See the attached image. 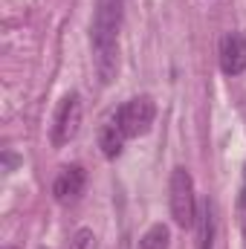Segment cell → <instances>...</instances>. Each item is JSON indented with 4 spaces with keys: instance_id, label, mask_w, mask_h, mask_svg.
Here are the masks:
<instances>
[{
    "instance_id": "6da1fadb",
    "label": "cell",
    "mask_w": 246,
    "mask_h": 249,
    "mask_svg": "<svg viewBox=\"0 0 246 249\" xmlns=\"http://www.w3.org/2000/svg\"><path fill=\"white\" fill-rule=\"evenodd\" d=\"M124 0H96L93 23H90V44L96 72L102 84H110L119 70V29H122Z\"/></svg>"
},
{
    "instance_id": "7a4b0ae2",
    "label": "cell",
    "mask_w": 246,
    "mask_h": 249,
    "mask_svg": "<svg viewBox=\"0 0 246 249\" xmlns=\"http://www.w3.org/2000/svg\"><path fill=\"white\" fill-rule=\"evenodd\" d=\"M197 194H194V180L188 174V168L177 165L171 171V180H168V209H171V217L180 229H191L194 220H197Z\"/></svg>"
},
{
    "instance_id": "3957f363",
    "label": "cell",
    "mask_w": 246,
    "mask_h": 249,
    "mask_svg": "<svg viewBox=\"0 0 246 249\" xmlns=\"http://www.w3.org/2000/svg\"><path fill=\"white\" fill-rule=\"evenodd\" d=\"M78 127H81V99L78 93H67L53 119V145L55 148L70 145L78 136Z\"/></svg>"
},
{
    "instance_id": "277c9868",
    "label": "cell",
    "mask_w": 246,
    "mask_h": 249,
    "mask_svg": "<svg viewBox=\"0 0 246 249\" xmlns=\"http://www.w3.org/2000/svg\"><path fill=\"white\" fill-rule=\"evenodd\" d=\"M116 116L122 122L127 139H133V136H145L151 130L154 116H157V107H154V102L148 96H136V99L124 102L122 107L116 110Z\"/></svg>"
},
{
    "instance_id": "5b68a950",
    "label": "cell",
    "mask_w": 246,
    "mask_h": 249,
    "mask_svg": "<svg viewBox=\"0 0 246 249\" xmlns=\"http://www.w3.org/2000/svg\"><path fill=\"white\" fill-rule=\"evenodd\" d=\"M220 70L226 75H241L246 70V38L241 32H226L220 38Z\"/></svg>"
},
{
    "instance_id": "8992f818",
    "label": "cell",
    "mask_w": 246,
    "mask_h": 249,
    "mask_svg": "<svg viewBox=\"0 0 246 249\" xmlns=\"http://www.w3.org/2000/svg\"><path fill=\"white\" fill-rule=\"evenodd\" d=\"M87 186V174L81 165H64L53 183V194L58 203H75L81 197V191Z\"/></svg>"
},
{
    "instance_id": "52a82bcc",
    "label": "cell",
    "mask_w": 246,
    "mask_h": 249,
    "mask_svg": "<svg viewBox=\"0 0 246 249\" xmlns=\"http://www.w3.org/2000/svg\"><path fill=\"white\" fill-rule=\"evenodd\" d=\"M194 229H197V249H214V238H217V209H214V200L206 197L197 206Z\"/></svg>"
},
{
    "instance_id": "ba28073f",
    "label": "cell",
    "mask_w": 246,
    "mask_h": 249,
    "mask_svg": "<svg viewBox=\"0 0 246 249\" xmlns=\"http://www.w3.org/2000/svg\"><path fill=\"white\" fill-rule=\"evenodd\" d=\"M124 142H127V133H124L119 116L113 113L107 122L102 124V130H99V148H102V154H105L107 160H116V157L122 154Z\"/></svg>"
},
{
    "instance_id": "9c48e42d",
    "label": "cell",
    "mask_w": 246,
    "mask_h": 249,
    "mask_svg": "<svg viewBox=\"0 0 246 249\" xmlns=\"http://www.w3.org/2000/svg\"><path fill=\"white\" fill-rule=\"evenodd\" d=\"M171 244V232L165 223H154L142 238H139V247L136 249H168Z\"/></svg>"
},
{
    "instance_id": "30bf717a",
    "label": "cell",
    "mask_w": 246,
    "mask_h": 249,
    "mask_svg": "<svg viewBox=\"0 0 246 249\" xmlns=\"http://www.w3.org/2000/svg\"><path fill=\"white\" fill-rule=\"evenodd\" d=\"M70 249H96V235H93V229H78L75 235H72V241H70Z\"/></svg>"
},
{
    "instance_id": "8fae6325",
    "label": "cell",
    "mask_w": 246,
    "mask_h": 249,
    "mask_svg": "<svg viewBox=\"0 0 246 249\" xmlns=\"http://www.w3.org/2000/svg\"><path fill=\"white\" fill-rule=\"evenodd\" d=\"M6 249H18V247H6Z\"/></svg>"
}]
</instances>
